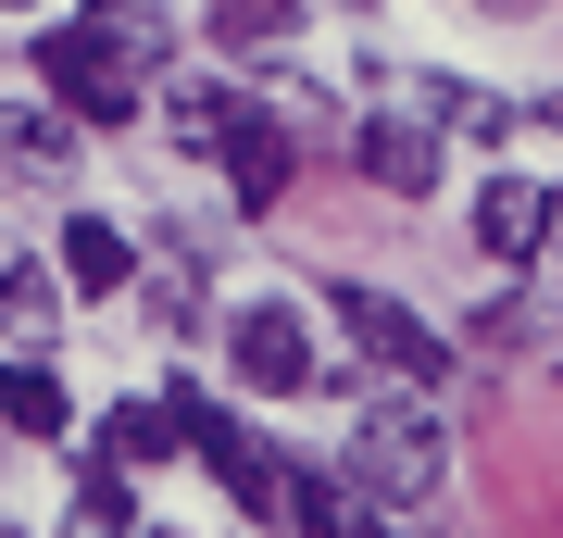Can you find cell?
Returning <instances> with one entry per match:
<instances>
[{
  "label": "cell",
  "mask_w": 563,
  "mask_h": 538,
  "mask_svg": "<svg viewBox=\"0 0 563 538\" xmlns=\"http://www.w3.org/2000/svg\"><path fill=\"white\" fill-rule=\"evenodd\" d=\"M351 501H363V538H401V514H426L439 501V476H451V439H439V414H426V388H401V400H376V414L351 426Z\"/></svg>",
  "instance_id": "obj_1"
},
{
  "label": "cell",
  "mask_w": 563,
  "mask_h": 538,
  "mask_svg": "<svg viewBox=\"0 0 563 538\" xmlns=\"http://www.w3.org/2000/svg\"><path fill=\"white\" fill-rule=\"evenodd\" d=\"M325 314H339V339L376 363V376H401V388H439V376H451V339L413 314V300L363 288V276H325Z\"/></svg>",
  "instance_id": "obj_2"
},
{
  "label": "cell",
  "mask_w": 563,
  "mask_h": 538,
  "mask_svg": "<svg viewBox=\"0 0 563 538\" xmlns=\"http://www.w3.org/2000/svg\"><path fill=\"white\" fill-rule=\"evenodd\" d=\"M25 63L51 76V113H76V125H139V63H125L101 25H51Z\"/></svg>",
  "instance_id": "obj_3"
},
{
  "label": "cell",
  "mask_w": 563,
  "mask_h": 538,
  "mask_svg": "<svg viewBox=\"0 0 563 538\" xmlns=\"http://www.w3.org/2000/svg\"><path fill=\"white\" fill-rule=\"evenodd\" d=\"M225 363H239V388H263V400L325 388V376H313V326H301V300H251V314L225 326Z\"/></svg>",
  "instance_id": "obj_4"
},
{
  "label": "cell",
  "mask_w": 563,
  "mask_h": 538,
  "mask_svg": "<svg viewBox=\"0 0 563 538\" xmlns=\"http://www.w3.org/2000/svg\"><path fill=\"white\" fill-rule=\"evenodd\" d=\"M225 188H239V213H276V200L301 188V125H276V113L251 100V125L225 139Z\"/></svg>",
  "instance_id": "obj_5"
},
{
  "label": "cell",
  "mask_w": 563,
  "mask_h": 538,
  "mask_svg": "<svg viewBox=\"0 0 563 538\" xmlns=\"http://www.w3.org/2000/svg\"><path fill=\"white\" fill-rule=\"evenodd\" d=\"M351 163H363L388 200H426V188H439V125H426V113H376V125L351 139Z\"/></svg>",
  "instance_id": "obj_6"
},
{
  "label": "cell",
  "mask_w": 563,
  "mask_h": 538,
  "mask_svg": "<svg viewBox=\"0 0 563 538\" xmlns=\"http://www.w3.org/2000/svg\"><path fill=\"white\" fill-rule=\"evenodd\" d=\"M476 251H488V263H539V251H551V188L501 176V188L476 200Z\"/></svg>",
  "instance_id": "obj_7"
},
{
  "label": "cell",
  "mask_w": 563,
  "mask_h": 538,
  "mask_svg": "<svg viewBox=\"0 0 563 538\" xmlns=\"http://www.w3.org/2000/svg\"><path fill=\"white\" fill-rule=\"evenodd\" d=\"M0 426H13V439H76V400H63L51 351H13V363H0Z\"/></svg>",
  "instance_id": "obj_8"
},
{
  "label": "cell",
  "mask_w": 563,
  "mask_h": 538,
  "mask_svg": "<svg viewBox=\"0 0 563 538\" xmlns=\"http://www.w3.org/2000/svg\"><path fill=\"white\" fill-rule=\"evenodd\" d=\"M288 538H363V501H351V476L339 463H288V514H276Z\"/></svg>",
  "instance_id": "obj_9"
},
{
  "label": "cell",
  "mask_w": 563,
  "mask_h": 538,
  "mask_svg": "<svg viewBox=\"0 0 563 538\" xmlns=\"http://www.w3.org/2000/svg\"><path fill=\"white\" fill-rule=\"evenodd\" d=\"M125 276H139V251H125V226H113V213H76V226H63V288L113 300Z\"/></svg>",
  "instance_id": "obj_10"
},
{
  "label": "cell",
  "mask_w": 563,
  "mask_h": 538,
  "mask_svg": "<svg viewBox=\"0 0 563 538\" xmlns=\"http://www.w3.org/2000/svg\"><path fill=\"white\" fill-rule=\"evenodd\" d=\"M239 125H251V88H176V139L188 151H201V163H225V139H239Z\"/></svg>",
  "instance_id": "obj_11"
},
{
  "label": "cell",
  "mask_w": 563,
  "mask_h": 538,
  "mask_svg": "<svg viewBox=\"0 0 563 538\" xmlns=\"http://www.w3.org/2000/svg\"><path fill=\"white\" fill-rule=\"evenodd\" d=\"M63 538H139V501H125V463L113 451H88V476H76V526Z\"/></svg>",
  "instance_id": "obj_12"
},
{
  "label": "cell",
  "mask_w": 563,
  "mask_h": 538,
  "mask_svg": "<svg viewBox=\"0 0 563 538\" xmlns=\"http://www.w3.org/2000/svg\"><path fill=\"white\" fill-rule=\"evenodd\" d=\"M88 451H113L125 476H139V463H163V451H188V426H176V400H139V414H113V426H101V439H88Z\"/></svg>",
  "instance_id": "obj_13"
},
{
  "label": "cell",
  "mask_w": 563,
  "mask_h": 538,
  "mask_svg": "<svg viewBox=\"0 0 563 538\" xmlns=\"http://www.w3.org/2000/svg\"><path fill=\"white\" fill-rule=\"evenodd\" d=\"M0 326H13L25 351L63 326V288H51V263H0Z\"/></svg>",
  "instance_id": "obj_14"
},
{
  "label": "cell",
  "mask_w": 563,
  "mask_h": 538,
  "mask_svg": "<svg viewBox=\"0 0 563 538\" xmlns=\"http://www.w3.org/2000/svg\"><path fill=\"white\" fill-rule=\"evenodd\" d=\"M63 151H76V113H38V100H13V113H0V163H38V176H51Z\"/></svg>",
  "instance_id": "obj_15"
},
{
  "label": "cell",
  "mask_w": 563,
  "mask_h": 538,
  "mask_svg": "<svg viewBox=\"0 0 563 538\" xmlns=\"http://www.w3.org/2000/svg\"><path fill=\"white\" fill-rule=\"evenodd\" d=\"M301 25V0H213V51H276Z\"/></svg>",
  "instance_id": "obj_16"
},
{
  "label": "cell",
  "mask_w": 563,
  "mask_h": 538,
  "mask_svg": "<svg viewBox=\"0 0 563 538\" xmlns=\"http://www.w3.org/2000/svg\"><path fill=\"white\" fill-rule=\"evenodd\" d=\"M88 25H101V39H113L125 63H139V76L163 63V13H151V0H88Z\"/></svg>",
  "instance_id": "obj_17"
},
{
  "label": "cell",
  "mask_w": 563,
  "mask_h": 538,
  "mask_svg": "<svg viewBox=\"0 0 563 538\" xmlns=\"http://www.w3.org/2000/svg\"><path fill=\"white\" fill-rule=\"evenodd\" d=\"M476 13H539V0H476Z\"/></svg>",
  "instance_id": "obj_18"
},
{
  "label": "cell",
  "mask_w": 563,
  "mask_h": 538,
  "mask_svg": "<svg viewBox=\"0 0 563 538\" xmlns=\"http://www.w3.org/2000/svg\"><path fill=\"white\" fill-rule=\"evenodd\" d=\"M351 13H363V0H351Z\"/></svg>",
  "instance_id": "obj_19"
},
{
  "label": "cell",
  "mask_w": 563,
  "mask_h": 538,
  "mask_svg": "<svg viewBox=\"0 0 563 538\" xmlns=\"http://www.w3.org/2000/svg\"><path fill=\"white\" fill-rule=\"evenodd\" d=\"M151 538H163V526H151Z\"/></svg>",
  "instance_id": "obj_20"
}]
</instances>
